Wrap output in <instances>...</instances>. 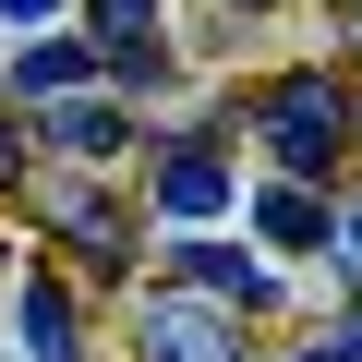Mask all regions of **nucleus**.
I'll return each mask as SVG.
<instances>
[{"mask_svg": "<svg viewBox=\"0 0 362 362\" xmlns=\"http://www.w3.org/2000/svg\"><path fill=\"white\" fill-rule=\"evenodd\" d=\"M266 145H278V169L290 181H314L326 157H338V133H350V97H338V73H290V85H266Z\"/></svg>", "mask_w": 362, "mask_h": 362, "instance_id": "f257e3e1", "label": "nucleus"}, {"mask_svg": "<svg viewBox=\"0 0 362 362\" xmlns=\"http://www.w3.org/2000/svg\"><path fill=\"white\" fill-rule=\"evenodd\" d=\"M133 338H145V362H242V338H230L206 302H181V290H169V302H145V326H133Z\"/></svg>", "mask_w": 362, "mask_h": 362, "instance_id": "f03ea898", "label": "nucleus"}, {"mask_svg": "<svg viewBox=\"0 0 362 362\" xmlns=\"http://www.w3.org/2000/svg\"><path fill=\"white\" fill-rule=\"evenodd\" d=\"M157 206H169L181 230H206V218L230 206V157H218V145H169V157H157Z\"/></svg>", "mask_w": 362, "mask_h": 362, "instance_id": "7ed1b4c3", "label": "nucleus"}, {"mask_svg": "<svg viewBox=\"0 0 362 362\" xmlns=\"http://www.w3.org/2000/svg\"><path fill=\"white\" fill-rule=\"evenodd\" d=\"M25 362H85V326H73V290L25 278Z\"/></svg>", "mask_w": 362, "mask_h": 362, "instance_id": "20e7f679", "label": "nucleus"}, {"mask_svg": "<svg viewBox=\"0 0 362 362\" xmlns=\"http://www.w3.org/2000/svg\"><path fill=\"white\" fill-rule=\"evenodd\" d=\"M254 230H266L278 254H326V206L302 194V181H278V194H254Z\"/></svg>", "mask_w": 362, "mask_h": 362, "instance_id": "39448f33", "label": "nucleus"}, {"mask_svg": "<svg viewBox=\"0 0 362 362\" xmlns=\"http://www.w3.org/2000/svg\"><path fill=\"white\" fill-rule=\"evenodd\" d=\"M181 278H194V290H242V302H266V266H254L242 242H181Z\"/></svg>", "mask_w": 362, "mask_h": 362, "instance_id": "423d86ee", "label": "nucleus"}, {"mask_svg": "<svg viewBox=\"0 0 362 362\" xmlns=\"http://www.w3.org/2000/svg\"><path fill=\"white\" fill-rule=\"evenodd\" d=\"M13 85H25V97H61V85H85V49H73V37H37V49L13 61Z\"/></svg>", "mask_w": 362, "mask_h": 362, "instance_id": "0eeeda50", "label": "nucleus"}, {"mask_svg": "<svg viewBox=\"0 0 362 362\" xmlns=\"http://www.w3.org/2000/svg\"><path fill=\"white\" fill-rule=\"evenodd\" d=\"M49 145H73V157H109V145H121V109H61V121H49Z\"/></svg>", "mask_w": 362, "mask_h": 362, "instance_id": "6e6552de", "label": "nucleus"}, {"mask_svg": "<svg viewBox=\"0 0 362 362\" xmlns=\"http://www.w3.org/2000/svg\"><path fill=\"white\" fill-rule=\"evenodd\" d=\"M97 37H109V49H133V37H157V0H97Z\"/></svg>", "mask_w": 362, "mask_h": 362, "instance_id": "1a4fd4ad", "label": "nucleus"}, {"mask_svg": "<svg viewBox=\"0 0 362 362\" xmlns=\"http://www.w3.org/2000/svg\"><path fill=\"white\" fill-rule=\"evenodd\" d=\"M326 254H338V266L362 278V206H338V218H326Z\"/></svg>", "mask_w": 362, "mask_h": 362, "instance_id": "9d476101", "label": "nucleus"}, {"mask_svg": "<svg viewBox=\"0 0 362 362\" xmlns=\"http://www.w3.org/2000/svg\"><path fill=\"white\" fill-rule=\"evenodd\" d=\"M0 13H13V25H49V13H61V0H0Z\"/></svg>", "mask_w": 362, "mask_h": 362, "instance_id": "9b49d317", "label": "nucleus"}, {"mask_svg": "<svg viewBox=\"0 0 362 362\" xmlns=\"http://www.w3.org/2000/svg\"><path fill=\"white\" fill-rule=\"evenodd\" d=\"M326 362H362V314H350V326H338V350H326Z\"/></svg>", "mask_w": 362, "mask_h": 362, "instance_id": "f8f14e48", "label": "nucleus"}, {"mask_svg": "<svg viewBox=\"0 0 362 362\" xmlns=\"http://www.w3.org/2000/svg\"><path fill=\"white\" fill-rule=\"evenodd\" d=\"M13 157H25V145H13V121H0V169H13Z\"/></svg>", "mask_w": 362, "mask_h": 362, "instance_id": "ddd939ff", "label": "nucleus"}]
</instances>
